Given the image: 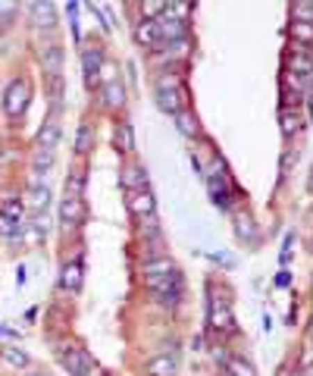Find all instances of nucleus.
<instances>
[{"instance_id": "9d476101", "label": "nucleus", "mask_w": 313, "mask_h": 376, "mask_svg": "<svg viewBox=\"0 0 313 376\" xmlns=\"http://www.w3.org/2000/svg\"><path fill=\"white\" fill-rule=\"evenodd\" d=\"M154 25H156V35H160V41H166V44L188 38V22H182V19H172L166 10L160 13V19H154Z\"/></svg>"}, {"instance_id": "e433bc0d", "label": "nucleus", "mask_w": 313, "mask_h": 376, "mask_svg": "<svg viewBox=\"0 0 313 376\" xmlns=\"http://www.w3.org/2000/svg\"><path fill=\"white\" fill-rule=\"evenodd\" d=\"M294 244H298V235H294V232H288V235H285V248H282V260H291Z\"/></svg>"}, {"instance_id": "dca6fc26", "label": "nucleus", "mask_w": 313, "mask_h": 376, "mask_svg": "<svg viewBox=\"0 0 313 376\" xmlns=\"http://www.w3.org/2000/svg\"><path fill=\"white\" fill-rule=\"evenodd\" d=\"M60 138H63L60 119H47V123L41 125V132H38V150H50V154H54L56 144H60Z\"/></svg>"}, {"instance_id": "c756f323", "label": "nucleus", "mask_w": 313, "mask_h": 376, "mask_svg": "<svg viewBox=\"0 0 313 376\" xmlns=\"http://www.w3.org/2000/svg\"><path fill=\"white\" fill-rule=\"evenodd\" d=\"M91 144H94L91 125H79V132H75V154H79V157L91 154Z\"/></svg>"}, {"instance_id": "f257e3e1", "label": "nucleus", "mask_w": 313, "mask_h": 376, "mask_svg": "<svg viewBox=\"0 0 313 376\" xmlns=\"http://www.w3.org/2000/svg\"><path fill=\"white\" fill-rule=\"evenodd\" d=\"M156 107L169 116H175L179 110H188V88L175 75L166 72L163 79H156Z\"/></svg>"}, {"instance_id": "4be33fe9", "label": "nucleus", "mask_w": 313, "mask_h": 376, "mask_svg": "<svg viewBox=\"0 0 313 376\" xmlns=\"http://www.w3.org/2000/svg\"><path fill=\"white\" fill-rule=\"evenodd\" d=\"M279 125H282V135L294 138L300 129H304V119H300L298 110H279Z\"/></svg>"}, {"instance_id": "aec40b11", "label": "nucleus", "mask_w": 313, "mask_h": 376, "mask_svg": "<svg viewBox=\"0 0 313 376\" xmlns=\"http://www.w3.org/2000/svg\"><path fill=\"white\" fill-rule=\"evenodd\" d=\"M81 273H85V269H81V260L75 257L72 263H66V267H63V273H60V285H63V288H69V292H79V285H81Z\"/></svg>"}, {"instance_id": "39448f33", "label": "nucleus", "mask_w": 313, "mask_h": 376, "mask_svg": "<svg viewBox=\"0 0 313 376\" xmlns=\"http://www.w3.org/2000/svg\"><path fill=\"white\" fill-rule=\"evenodd\" d=\"M85 219H88L85 201H81L79 194H66V198L60 201V223L66 226V232H69V229H79Z\"/></svg>"}, {"instance_id": "4c0bfd02", "label": "nucleus", "mask_w": 313, "mask_h": 376, "mask_svg": "<svg viewBox=\"0 0 313 376\" xmlns=\"http://www.w3.org/2000/svg\"><path fill=\"white\" fill-rule=\"evenodd\" d=\"M288 282H291V273H285V269H282V273L275 276V285H282V288H285Z\"/></svg>"}, {"instance_id": "0eeeda50", "label": "nucleus", "mask_w": 313, "mask_h": 376, "mask_svg": "<svg viewBox=\"0 0 313 376\" xmlns=\"http://www.w3.org/2000/svg\"><path fill=\"white\" fill-rule=\"evenodd\" d=\"M125 207L135 219H144V217H154L156 210V201H154V191L150 188H138V191H125Z\"/></svg>"}, {"instance_id": "c9c22d12", "label": "nucleus", "mask_w": 313, "mask_h": 376, "mask_svg": "<svg viewBox=\"0 0 313 376\" xmlns=\"http://www.w3.org/2000/svg\"><path fill=\"white\" fill-rule=\"evenodd\" d=\"M85 191V173H72V179H66V194H79Z\"/></svg>"}, {"instance_id": "7c9ffc66", "label": "nucleus", "mask_w": 313, "mask_h": 376, "mask_svg": "<svg viewBox=\"0 0 313 376\" xmlns=\"http://www.w3.org/2000/svg\"><path fill=\"white\" fill-rule=\"evenodd\" d=\"M291 38H294V44H298V47H310L313 29L307 22H291Z\"/></svg>"}, {"instance_id": "9b49d317", "label": "nucleus", "mask_w": 313, "mask_h": 376, "mask_svg": "<svg viewBox=\"0 0 313 376\" xmlns=\"http://www.w3.org/2000/svg\"><path fill=\"white\" fill-rule=\"evenodd\" d=\"M29 16H31V25L41 31H54L56 29V10L50 0H35L29 6Z\"/></svg>"}, {"instance_id": "7ed1b4c3", "label": "nucleus", "mask_w": 313, "mask_h": 376, "mask_svg": "<svg viewBox=\"0 0 313 376\" xmlns=\"http://www.w3.org/2000/svg\"><path fill=\"white\" fill-rule=\"evenodd\" d=\"M207 188H210V198L219 210H229L232 207V182H229V173H225L223 163H213L210 175H207Z\"/></svg>"}, {"instance_id": "6e6552de", "label": "nucleus", "mask_w": 313, "mask_h": 376, "mask_svg": "<svg viewBox=\"0 0 313 376\" xmlns=\"http://www.w3.org/2000/svg\"><path fill=\"white\" fill-rule=\"evenodd\" d=\"M60 363L66 367L69 376H91V357L85 348H63Z\"/></svg>"}, {"instance_id": "72a5a7b5", "label": "nucleus", "mask_w": 313, "mask_h": 376, "mask_svg": "<svg viewBox=\"0 0 313 376\" xmlns=\"http://www.w3.org/2000/svg\"><path fill=\"white\" fill-rule=\"evenodd\" d=\"M16 16H19V6L16 3H3V0H0V29H6V25H10Z\"/></svg>"}, {"instance_id": "c85d7f7f", "label": "nucleus", "mask_w": 313, "mask_h": 376, "mask_svg": "<svg viewBox=\"0 0 313 376\" xmlns=\"http://www.w3.org/2000/svg\"><path fill=\"white\" fill-rule=\"evenodd\" d=\"M298 160H300V154H298L294 148L282 150V160H279V182H285L288 175H291V169L298 166Z\"/></svg>"}, {"instance_id": "423d86ee", "label": "nucleus", "mask_w": 313, "mask_h": 376, "mask_svg": "<svg viewBox=\"0 0 313 376\" xmlns=\"http://www.w3.org/2000/svg\"><path fill=\"white\" fill-rule=\"evenodd\" d=\"M100 72H104V50L85 47L81 50V75L88 88H100Z\"/></svg>"}, {"instance_id": "f704fd0d", "label": "nucleus", "mask_w": 313, "mask_h": 376, "mask_svg": "<svg viewBox=\"0 0 313 376\" xmlns=\"http://www.w3.org/2000/svg\"><path fill=\"white\" fill-rule=\"evenodd\" d=\"M310 16H313V6L310 3L291 6V22H307V25H310Z\"/></svg>"}, {"instance_id": "1a4fd4ad", "label": "nucleus", "mask_w": 313, "mask_h": 376, "mask_svg": "<svg viewBox=\"0 0 313 376\" xmlns=\"http://www.w3.org/2000/svg\"><path fill=\"white\" fill-rule=\"evenodd\" d=\"M144 288H147L150 295H182L185 292V282H182V273L175 269V273H166V276H144Z\"/></svg>"}, {"instance_id": "f3484780", "label": "nucleus", "mask_w": 313, "mask_h": 376, "mask_svg": "<svg viewBox=\"0 0 313 376\" xmlns=\"http://www.w3.org/2000/svg\"><path fill=\"white\" fill-rule=\"evenodd\" d=\"M25 201H29V207L35 213H44L50 204V188L44 185V182H29V188H25Z\"/></svg>"}, {"instance_id": "6ab92c4d", "label": "nucleus", "mask_w": 313, "mask_h": 376, "mask_svg": "<svg viewBox=\"0 0 313 376\" xmlns=\"http://www.w3.org/2000/svg\"><path fill=\"white\" fill-rule=\"evenodd\" d=\"M135 41L141 44L144 50L160 47V35H156V25L150 22V19H141V22L135 25Z\"/></svg>"}, {"instance_id": "4468645a", "label": "nucleus", "mask_w": 313, "mask_h": 376, "mask_svg": "<svg viewBox=\"0 0 313 376\" xmlns=\"http://www.w3.org/2000/svg\"><path fill=\"white\" fill-rule=\"evenodd\" d=\"M119 185L125 191H138V188H147V169L141 163H129V166L119 173Z\"/></svg>"}, {"instance_id": "5701e85b", "label": "nucleus", "mask_w": 313, "mask_h": 376, "mask_svg": "<svg viewBox=\"0 0 313 376\" xmlns=\"http://www.w3.org/2000/svg\"><path fill=\"white\" fill-rule=\"evenodd\" d=\"M113 144H116V150L122 157L135 150V138H131V125L129 123H119L116 125V132H113Z\"/></svg>"}, {"instance_id": "2f4dec72", "label": "nucleus", "mask_w": 313, "mask_h": 376, "mask_svg": "<svg viewBox=\"0 0 313 376\" xmlns=\"http://www.w3.org/2000/svg\"><path fill=\"white\" fill-rule=\"evenodd\" d=\"M3 361L10 363V367H16V370L29 367V354H25L22 348H6V351H3Z\"/></svg>"}, {"instance_id": "473e14b6", "label": "nucleus", "mask_w": 313, "mask_h": 376, "mask_svg": "<svg viewBox=\"0 0 313 376\" xmlns=\"http://www.w3.org/2000/svg\"><path fill=\"white\" fill-rule=\"evenodd\" d=\"M22 232H25L22 223H13V219H6L3 213H0V235H3V238H19Z\"/></svg>"}, {"instance_id": "412c9836", "label": "nucleus", "mask_w": 313, "mask_h": 376, "mask_svg": "<svg viewBox=\"0 0 313 376\" xmlns=\"http://www.w3.org/2000/svg\"><path fill=\"white\" fill-rule=\"evenodd\" d=\"M50 169H54V154H50V150H35V154H31V175H35V179L31 182H41V175L47 179Z\"/></svg>"}, {"instance_id": "ddd939ff", "label": "nucleus", "mask_w": 313, "mask_h": 376, "mask_svg": "<svg viewBox=\"0 0 313 376\" xmlns=\"http://www.w3.org/2000/svg\"><path fill=\"white\" fill-rule=\"evenodd\" d=\"M144 376H179V361L175 354H156L144 363Z\"/></svg>"}, {"instance_id": "20e7f679", "label": "nucleus", "mask_w": 313, "mask_h": 376, "mask_svg": "<svg viewBox=\"0 0 313 376\" xmlns=\"http://www.w3.org/2000/svg\"><path fill=\"white\" fill-rule=\"evenodd\" d=\"M207 323H210V329L219 332V336H232V332H235V317H232L229 301L216 298L213 292H210V307H207Z\"/></svg>"}, {"instance_id": "b1692460", "label": "nucleus", "mask_w": 313, "mask_h": 376, "mask_svg": "<svg viewBox=\"0 0 313 376\" xmlns=\"http://www.w3.org/2000/svg\"><path fill=\"white\" fill-rule=\"evenodd\" d=\"M172 119H175V129H179L185 138H198L200 135V125H198V119H194L191 110H179Z\"/></svg>"}, {"instance_id": "a211bd4d", "label": "nucleus", "mask_w": 313, "mask_h": 376, "mask_svg": "<svg viewBox=\"0 0 313 376\" xmlns=\"http://www.w3.org/2000/svg\"><path fill=\"white\" fill-rule=\"evenodd\" d=\"M38 60H41L44 72H50V75H60L63 72V47H60V44H47V47H41Z\"/></svg>"}, {"instance_id": "393cba45", "label": "nucleus", "mask_w": 313, "mask_h": 376, "mask_svg": "<svg viewBox=\"0 0 313 376\" xmlns=\"http://www.w3.org/2000/svg\"><path fill=\"white\" fill-rule=\"evenodd\" d=\"M175 263L169 257H150L147 263H141V276H166V273H175Z\"/></svg>"}, {"instance_id": "ea45409f", "label": "nucleus", "mask_w": 313, "mask_h": 376, "mask_svg": "<svg viewBox=\"0 0 313 376\" xmlns=\"http://www.w3.org/2000/svg\"><path fill=\"white\" fill-rule=\"evenodd\" d=\"M29 376H50V373H44V370H35V373H29Z\"/></svg>"}, {"instance_id": "a19ab883", "label": "nucleus", "mask_w": 313, "mask_h": 376, "mask_svg": "<svg viewBox=\"0 0 313 376\" xmlns=\"http://www.w3.org/2000/svg\"><path fill=\"white\" fill-rule=\"evenodd\" d=\"M0 332H3V329H0Z\"/></svg>"}, {"instance_id": "bb28decb", "label": "nucleus", "mask_w": 313, "mask_h": 376, "mask_svg": "<svg viewBox=\"0 0 313 376\" xmlns=\"http://www.w3.org/2000/svg\"><path fill=\"white\" fill-rule=\"evenodd\" d=\"M0 213H3L6 219H13V223H22V217H25V204H22L19 198H13V194H6L3 204H0Z\"/></svg>"}, {"instance_id": "f03ea898", "label": "nucleus", "mask_w": 313, "mask_h": 376, "mask_svg": "<svg viewBox=\"0 0 313 376\" xmlns=\"http://www.w3.org/2000/svg\"><path fill=\"white\" fill-rule=\"evenodd\" d=\"M29 97H31L29 79H13L10 85H6V91H3V113L10 119L22 116L25 107H29Z\"/></svg>"}, {"instance_id": "2eb2a0df", "label": "nucleus", "mask_w": 313, "mask_h": 376, "mask_svg": "<svg viewBox=\"0 0 313 376\" xmlns=\"http://www.w3.org/2000/svg\"><path fill=\"white\" fill-rule=\"evenodd\" d=\"M285 72H298V75H310V47H298L291 44V50L285 54Z\"/></svg>"}, {"instance_id": "cd10ccee", "label": "nucleus", "mask_w": 313, "mask_h": 376, "mask_svg": "<svg viewBox=\"0 0 313 376\" xmlns=\"http://www.w3.org/2000/svg\"><path fill=\"white\" fill-rule=\"evenodd\" d=\"M235 235L241 238V242H254L257 229H254V219H250L248 213H238L235 217Z\"/></svg>"}, {"instance_id": "a878e982", "label": "nucleus", "mask_w": 313, "mask_h": 376, "mask_svg": "<svg viewBox=\"0 0 313 376\" xmlns=\"http://www.w3.org/2000/svg\"><path fill=\"white\" fill-rule=\"evenodd\" d=\"M225 376H257V370H254V363H250L248 357L235 354V357L225 361Z\"/></svg>"}, {"instance_id": "f8f14e48", "label": "nucleus", "mask_w": 313, "mask_h": 376, "mask_svg": "<svg viewBox=\"0 0 313 376\" xmlns=\"http://www.w3.org/2000/svg\"><path fill=\"white\" fill-rule=\"evenodd\" d=\"M97 94H100V104H104L106 110H122V107H125V88H122V81H119V79L100 81Z\"/></svg>"}, {"instance_id": "58836bf2", "label": "nucleus", "mask_w": 313, "mask_h": 376, "mask_svg": "<svg viewBox=\"0 0 313 376\" xmlns=\"http://www.w3.org/2000/svg\"><path fill=\"white\" fill-rule=\"evenodd\" d=\"M288 376H310V373H307V370H291Z\"/></svg>"}]
</instances>
